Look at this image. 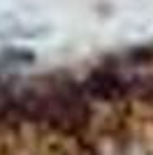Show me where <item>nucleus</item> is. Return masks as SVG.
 I'll list each match as a JSON object with an SVG mask.
<instances>
[{
	"label": "nucleus",
	"mask_w": 153,
	"mask_h": 155,
	"mask_svg": "<svg viewBox=\"0 0 153 155\" xmlns=\"http://www.w3.org/2000/svg\"><path fill=\"white\" fill-rule=\"evenodd\" d=\"M83 88H86L88 97H95L102 102H121L130 95L127 79L114 65H102V67L93 70L83 81Z\"/></svg>",
	"instance_id": "1"
},
{
	"label": "nucleus",
	"mask_w": 153,
	"mask_h": 155,
	"mask_svg": "<svg viewBox=\"0 0 153 155\" xmlns=\"http://www.w3.org/2000/svg\"><path fill=\"white\" fill-rule=\"evenodd\" d=\"M2 60H5V63H32L35 56L28 53V51H7L5 56H2Z\"/></svg>",
	"instance_id": "2"
}]
</instances>
